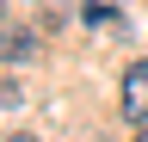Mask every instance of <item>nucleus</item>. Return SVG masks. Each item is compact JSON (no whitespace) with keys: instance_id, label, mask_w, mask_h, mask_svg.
I'll return each mask as SVG.
<instances>
[{"instance_id":"1","label":"nucleus","mask_w":148,"mask_h":142,"mask_svg":"<svg viewBox=\"0 0 148 142\" xmlns=\"http://www.w3.org/2000/svg\"><path fill=\"white\" fill-rule=\"evenodd\" d=\"M148 117V62H130L123 68V123H142Z\"/></svg>"},{"instance_id":"2","label":"nucleus","mask_w":148,"mask_h":142,"mask_svg":"<svg viewBox=\"0 0 148 142\" xmlns=\"http://www.w3.org/2000/svg\"><path fill=\"white\" fill-rule=\"evenodd\" d=\"M6 142H37V136H31V130H12V136H6Z\"/></svg>"},{"instance_id":"3","label":"nucleus","mask_w":148,"mask_h":142,"mask_svg":"<svg viewBox=\"0 0 148 142\" xmlns=\"http://www.w3.org/2000/svg\"><path fill=\"white\" fill-rule=\"evenodd\" d=\"M136 142H148V130H142V136H136Z\"/></svg>"}]
</instances>
